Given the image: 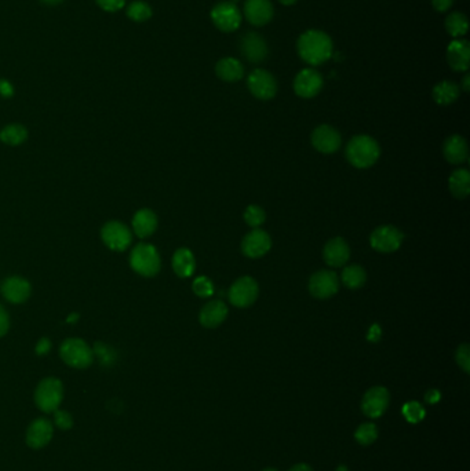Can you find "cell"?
I'll return each instance as SVG.
<instances>
[{"label":"cell","instance_id":"9a60e30c","mask_svg":"<svg viewBox=\"0 0 470 471\" xmlns=\"http://www.w3.org/2000/svg\"><path fill=\"white\" fill-rule=\"evenodd\" d=\"M389 401H390V394L388 389L382 386H375V387H371L364 394L363 401H361V409L364 415L375 419V417L382 416L386 412L389 406Z\"/></svg>","mask_w":470,"mask_h":471},{"label":"cell","instance_id":"f546056e","mask_svg":"<svg viewBox=\"0 0 470 471\" xmlns=\"http://www.w3.org/2000/svg\"><path fill=\"white\" fill-rule=\"evenodd\" d=\"M467 28H469L467 17L460 12H454L448 14V17L445 19V30L448 35L455 39L465 36L467 32Z\"/></svg>","mask_w":470,"mask_h":471},{"label":"cell","instance_id":"f907efd6","mask_svg":"<svg viewBox=\"0 0 470 471\" xmlns=\"http://www.w3.org/2000/svg\"><path fill=\"white\" fill-rule=\"evenodd\" d=\"M78 317H79L78 314H72V316H71V317H69L67 321H68V323H72V321H74V320H76Z\"/></svg>","mask_w":470,"mask_h":471},{"label":"cell","instance_id":"681fc988","mask_svg":"<svg viewBox=\"0 0 470 471\" xmlns=\"http://www.w3.org/2000/svg\"><path fill=\"white\" fill-rule=\"evenodd\" d=\"M279 2H280V3H283V5H286V6H291V5L297 3L298 0H279Z\"/></svg>","mask_w":470,"mask_h":471},{"label":"cell","instance_id":"ac0fdd59","mask_svg":"<svg viewBox=\"0 0 470 471\" xmlns=\"http://www.w3.org/2000/svg\"><path fill=\"white\" fill-rule=\"evenodd\" d=\"M54 434L53 423L46 417L35 419L27 431V444L32 449H41L46 446Z\"/></svg>","mask_w":470,"mask_h":471},{"label":"cell","instance_id":"7dc6e473","mask_svg":"<svg viewBox=\"0 0 470 471\" xmlns=\"http://www.w3.org/2000/svg\"><path fill=\"white\" fill-rule=\"evenodd\" d=\"M462 89H463V91H469L470 90V76L469 75H465V78H463V80H462Z\"/></svg>","mask_w":470,"mask_h":471},{"label":"cell","instance_id":"5b68a950","mask_svg":"<svg viewBox=\"0 0 470 471\" xmlns=\"http://www.w3.org/2000/svg\"><path fill=\"white\" fill-rule=\"evenodd\" d=\"M60 356L67 365L78 369H85L93 363V350L83 339L78 338L64 341L60 347Z\"/></svg>","mask_w":470,"mask_h":471},{"label":"cell","instance_id":"52a82bcc","mask_svg":"<svg viewBox=\"0 0 470 471\" xmlns=\"http://www.w3.org/2000/svg\"><path fill=\"white\" fill-rule=\"evenodd\" d=\"M403 240L404 234L392 225H382L377 227L370 236L371 247L382 254H390L397 251Z\"/></svg>","mask_w":470,"mask_h":471},{"label":"cell","instance_id":"44dd1931","mask_svg":"<svg viewBox=\"0 0 470 471\" xmlns=\"http://www.w3.org/2000/svg\"><path fill=\"white\" fill-rule=\"evenodd\" d=\"M2 294L6 301L12 303H24L31 295V284L19 276L9 277L2 284Z\"/></svg>","mask_w":470,"mask_h":471},{"label":"cell","instance_id":"7bdbcfd3","mask_svg":"<svg viewBox=\"0 0 470 471\" xmlns=\"http://www.w3.org/2000/svg\"><path fill=\"white\" fill-rule=\"evenodd\" d=\"M50 349H52V342L47 338H43L39 341V343L36 346V353L43 356V354H47L50 352Z\"/></svg>","mask_w":470,"mask_h":471},{"label":"cell","instance_id":"d4e9b609","mask_svg":"<svg viewBox=\"0 0 470 471\" xmlns=\"http://www.w3.org/2000/svg\"><path fill=\"white\" fill-rule=\"evenodd\" d=\"M215 75L223 82H238L245 76V68L239 60L226 57L216 62Z\"/></svg>","mask_w":470,"mask_h":471},{"label":"cell","instance_id":"f5cc1de1","mask_svg":"<svg viewBox=\"0 0 470 471\" xmlns=\"http://www.w3.org/2000/svg\"><path fill=\"white\" fill-rule=\"evenodd\" d=\"M264 471H278L276 468H267V470H264Z\"/></svg>","mask_w":470,"mask_h":471},{"label":"cell","instance_id":"b9f144b4","mask_svg":"<svg viewBox=\"0 0 470 471\" xmlns=\"http://www.w3.org/2000/svg\"><path fill=\"white\" fill-rule=\"evenodd\" d=\"M432 5H433L436 12L445 13L452 8L454 0H432Z\"/></svg>","mask_w":470,"mask_h":471},{"label":"cell","instance_id":"ba28073f","mask_svg":"<svg viewBox=\"0 0 470 471\" xmlns=\"http://www.w3.org/2000/svg\"><path fill=\"white\" fill-rule=\"evenodd\" d=\"M101 238L109 250L118 253L127 250L133 242L131 230L119 220L105 223L101 230Z\"/></svg>","mask_w":470,"mask_h":471},{"label":"cell","instance_id":"277c9868","mask_svg":"<svg viewBox=\"0 0 470 471\" xmlns=\"http://www.w3.org/2000/svg\"><path fill=\"white\" fill-rule=\"evenodd\" d=\"M63 398L64 386L57 378H46L36 387L35 402L38 408L46 413L57 411L63 402Z\"/></svg>","mask_w":470,"mask_h":471},{"label":"cell","instance_id":"cb8c5ba5","mask_svg":"<svg viewBox=\"0 0 470 471\" xmlns=\"http://www.w3.org/2000/svg\"><path fill=\"white\" fill-rule=\"evenodd\" d=\"M156 227H157V216L149 208L139 209L133 218L134 233L141 239L149 238L150 234L155 233Z\"/></svg>","mask_w":470,"mask_h":471},{"label":"cell","instance_id":"ffe728a7","mask_svg":"<svg viewBox=\"0 0 470 471\" xmlns=\"http://www.w3.org/2000/svg\"><path fill=\"white\" fill-rule=\"evenodd\" d=\"M470 46L466 41L456 39L447 47V62L455 72H465L469 69Z\"/></svg>","mask_w":470,"mask_h":471},{"label":"cell","instance_id":"ab89813d","mask_svg":"<svg viewBox=\"0 0 470 471\" xmlns=\"http://www.w3.org/2000/svg\"><path fill=\"white\" fill-rule=\"evenodd\" d=\"M10 327V317L6 312V309L0 305V338L5 336Z\"/></svg>","mask_w":470,"mask_h":471},{"label":"cell","instance_id":"816d5d0a","mask_svg":"<svg viewBox=\"0 0 470 471\" xmlns=\"http://www.w3.org/2000/svg\"><path fill=\"white\" fill-rule=\"evenodd\" d=\"M337 471H349V470H348L345 466H339V467L337 468Z\"/></svg>","mask_w":470,"mask_h":471},{"label":"cell","instance_id":"c3c4849f","mask_svg":"<svg viewBox=\"0 0 470 471\" xmlns=\"http://www.w3.org/2000/svg\"><path fill=\"white\" fill-rule=\"evenodd\" d=\"M42 2H43V3H46V5H52V6H54V5H58V3H61L63 0H42Z\"/></svg>","mask_w":470,"mask_h":471},{"label":"cell","instance_id":"5bb4252c","mask_svg":"<svg viewBox=\"0 0 470 471\" xmlns=\"http://www.w3.org/2000/svg\"><path fill=\"white\" fill-rule=\"evenodd\" d=\"M324 80L320 72L313 68H306L301 71L294 80V91L301 98H313L323 89Z\"/></svg>","mask_w":470,"mask_h":471},{"label":"cell","instance_id":"4316f807","mask_svg":"<svg viewBox=\"0 0 470 471\" xmlns=\"http://www.w3.org/2000/svg\"><path fill=\"white\" fill-rule=\"evenodd\" d=\"M448 187L454 197L466 198L470 193V172L466 168L455 170L449 175Z\"/></svg>","mask_w":470,"mask_h":471},{"label":"cell","instance_id":"8fae6325","mask_svg":"<svg viewBox=\"0 0 470 471\" xmlns=\"http://www.w3.org/2000/svg\"><path fill=\"white\" fill-rule=\"evenodd\" d=\"M339 291V279L333 271H319L309 280V292L317 299H328Z\"/></svg>","mask_w":470,"mask_h":471},{"label":"cell","instance_id":"8d00e7d4","mask_svg":"<svg viewBox=\"0 0 470 471\" xmlns=\"http://www.w3.org/2000/svg\"><path fill=\"white\" fill-rule=\"evenodd\" d=\"M455 360L466 374L470 372V347L467 343H463L456 349Z\"/></svg>","mask_w":470,"mask_h":471},{"label":"cell","instance_id":"836d02e7","mask_svg":"<svg viewBox=\"0 0 470 471\" xmlns=\"http://www.w3.org/2000/svg\"><path fill=\"white\" fill-rule=\"evenodd\" d=\"M267 219V214L264 211V208H261L260 205H256V204H251L246 208L245 211V220L249 226L257 229L260 227Z\"/></svg>","mask_w":470,"mask_h":471},{"label":"cell","instance_id":"1f68e13d","mask_svg":"<svg viewBox=\"0 0 470 471\" xmlns=\"http://www.w3.org/2000/svg\"><path fill=\"white\" fill-rule=\"evenodd\" d=\"M127 17L135 23H145L152 17V8L142 0H135L127 9Z\"/></svg>","mask_w":470,"mask_h":471},{"label":"cell","instance_id":"74e56055","mask_svg":"<svg viewBox=\"0 0 470 471\" xmlns=\"http://www.w3.org/2000/svg\"><path fill=\"white\" fill-rule=\"evenodd\" d=\"M54 423L61 430H69L74 426V419L71 413L57 409L54 411Z\"/></svg>","mask_w":470,"mask_h":471},{"label":"cell","instance_id":"f35d334b","mask_svg":"<svg viewBox=\"0 0 470 471\" xmlns=\"http://www.w3.org/2000/svg\"><path fill=\"white\" fill-rule=\"evenodd\" d=\"M96 2L102 10L108 13H116L123 9L126 0H96Z\"/></svg>","mask_w":470,"mask_h":471},{"label":"cell","instance_id":"e0dca14e","mask_svg":"<svg viewBox=\"0 0 470 471\" xmlns=\"http://www.w3.org/2000/svg\"><path fill=\"white\" fill-rule=\"evenodd\" d=\"M245 17L254 27H264L273 19V5L271 0H246Z\"/></svg>","mask_w":470,"mask_h":471},{"label":"cell","instance_id":"9c48e42d","mask_svg":"<svg viewBox=\"0 0 470 471\" xmlns=\"http://www.w3.org/2000/svg\"><path fill=\"white\" fill-rule=\"evenodd\" d=\"M211 20L221 32H234L242 24V14L234 2H221L212 8Z\"/></svg>","mask_w":470,"mask_h":471},{"label":"cell","instance_id":"f1b7e54d","mask_svg":"<svg viewBox=\"0 0 470 471\" xmlns=\"http://www.w3.org/2000/svg\"><path fill=\"white\" fill-rule=\"evenodd\" d=\"M341 280L346 288L359 290L366 284L367 273L359 265H349V266L344 268L342 275H341Z\"/></svg>","mask_w":470,"mask_h":471},{"label":"cell","instance_id":"d590c367","mask_svg":"<svg viewBox=\"0 0 470 471\" xmlns=\"http://www.w3.org/2000/svg\"><path fill=\"white\" fill-rule=\"evenodd\" d=\"M192 290L199 298H210L214 294V284L208 277L200 276L193 280Z\"/></svg>","mask_w":470,"mask_h":471},{"label":"cell","instance_id":"2e32d148","mask_svg":"<svg viewBox=\"0 0 470 471\" xmlns=\"http://www.w3.org/2000/svg\"><path fill=\"white\" fill-rule=\"evenodd\" d=\"M313 148L324 154L335 153L341 148V134L331 126L322 124L313 130L311 137Z\"/></svg>","mask_w":470,"mask_h":471},{"label":"cell","instance_id":"60d3db41","mask_svg":"<svg viewBox=\"0 0 470 471\" xmlns=\"http://www.w3.org/2000/svg\"><path fill=\"white\" fill-rule=\"evenodd\" d=\"M0 95L3 98H10L14 95V87L6 79H0Z\"/></svg>","mask_w":470,"mask_h":471},{"label":"cell","instance_id":"bcb514c9","mask_svg":"<svg viewBox=\"0 0 470 471\" xmlns=\"http://www.w3.org/2000/svg\"><path fill=\"white\" fill-rule=\"evenodd\" d=\"M289 471H313L311 466L305 464V463H300V464H295L294 467H291Z\"/></svg>","mask_w":470,"mask_h":471},{"label":"cell","instance_id":"484cf974","mask_svg":"<svg viewBox=\"0 0 470 471\" xmlns=\"http://www.w3.org/2000/svg\"><path fill=\"white\" fill-rule=\"evenodd\" d=\"M172 269L181 279L190 277L196 269V261L192 251L188 249L177 250L172 257Z\"/></svg>","mask_w":470,"mask_h":471},{"label":"cell","instance_id":"83f0119b","mask_svg":"<svg viewBox=\"0 0 470 471\" xmlns=\"http://www.w3.org/2000/svg\"><path fill=\"white\" fill-rule=\"evenodd\" d=\"M459 86L449 80H443L433 87V100L438 105H451L459 98Z\"/></svg>","mask_w":470,"mask_h":471},{"label":"cell","instance_id":"e575fe53","mask_svg":"<svg viewBox=\"0 0 470 471\" xmlns=\"http://www.w3.org/2000/svg\"><path fill=\"white\" fill-rule=\"evenodd\" d=\"M403 415L407 419V422L410 423H419L421 420H423L426 411L425 408L416 402V401H410L403 406Z\"/></svg>","mask_w":470,"mask_h":471},{"label":"cell","instance_id":"8992f818","mask_svg":"<svg viewBox=\"0 0 470 471\" xmlns=\"http://www.w3.org/2000/svg\"><path fill=\"white\" fill-rule=\"evenodd\" d=\"M258 283L250 277V276H245L238 279L234 282L227 292V298L229 302L240 309H246L250 308L258 298Z\"/></svg>","mask_w":470,"mask_h":471},{"label":"cell","instance_id":"4fadbf2b","mask_svg":"<svg viewBox=\"0 0 470 471\" xmlns=\"http://www.w3.org/2000/svg\"><path fill=\"white\" fill-rule=\"evenodd\" d=\"M239 50L242 56L253 64H258L267 60L269 49L267 41L256 32H247L242 36L239 43Z\"/></svg>","mask_w":470,"mask_h":471},{"label":"cell","instance_id":"7a4b0ae2","mask_svg":"<svg viewBox=\"0 0 470 471\" xmlns=\"http://www.w3.org/2000/svg\"><path fill=\"white\" fill-rule=\"evenodd\" d=\"M346 159L348 161L360 170L372 167L379 156L381 148L378 142L370 135H355L346 145Z\"/></svg>","mask_w":470,"mask_h":471},{"label":"cell","instance_id":"30bf717a","mask_svg":"<svg viewBox=\"0 0 470 471\" xmlns=\"http://www.w3.org/2000/svg\"><path fill=\"white\" fill-rule=\"evenodd\" d=\"M247 86L250 93L261 101L272 100L278 93L275 76L265 69H254L247 78Z\"/></svg>","mask_w":470,"mask_h":471},{"label":"cell","instance_id":"d6986e66","mask_svg":"<svg viewBox=\"0 0 470 471\" xmlns=\"http://www.w3.org/2000/svg\"><path fill=\"white\" fill-rule=\"evenodd\" d=\"M323 258L330 268H342L350 258V249L342 238H334L324 246Z\"/></svg>","mask_w":470,"mask_h":471},{"label":"cell","instance_id":"4dcf8cb0","mask_svg":"<svg viewBox=\"0 0 470 471\" xmlns=\"http://www.w3.org/2000/svg\"><path fill=\"white\" fill-rule=\"evenodd\" d=\"M28 138V131L21 124H9L0 131V139L8 145H20Z\"/></svg>","mask_w":470,"mask_h":471},{"label":"cell","instance_id":"f6af8a7d","mask_svg":"<svg viewBox=\"0 0 470 471\" xmlns=\"http://www.w3.org/2000/svg\"><path fill=\"white\" fill-rule=\"evenodd\" d=\"M440 398H441L440 391H438V390H434V389L429 390V391L425 394V400H426V402H429V404H436V402L440 401Z\"/></svg>","mask_w":470,"mask_h":471},{"label":"cell","instance_id":"7c38bea8","mask_svg":"<svg viewBox=\"0 0 470 471\" xmlns=\"http://www.w3.org/2000/svg\"><path fill=\"white\" fill-rule=\"evenodd\" d=\"M271 249H272L271 236L260 227L249 231L242 242L243 254L251 260L262 258L264 255L269 253Z\"/></svg>","mask_w":470,"mask_h":471},{"label":"cell","instance_id":"ee69618b","mask_svg":"<svg viewBox=\"0 0 470 471\" xmlns=\"http://www.w3.org/2000/svg\"><path fill=\"white\" fill-rule=\"evenodd\" d=\"M381 336H382V331H381L379 325H378V324H374V325L370 328V331H368L367 339H368L370 342H378V341L381 339Z\"/></svg>","mask_w":470,"mask_h":471},{"label":"cell","instance_id":"d6a6232c","mask_svg":"<svg viewBox=\"0 0 470 471\" xmlns=\"http://www.w3.org/2000/svg\"><path fill=\"white\" fill-rule=\"evenodd\" d=\"M355 438L360 445H371L378 438L377 426L372 423H364L359 426L355 433Z\"/></svg>","mask_w":470,"mask_h":471},{"label":"cell","instance_id":"603a6c76","mask_svg":"<svg viewBox=\"0 0 470 471\" xmlns=\"http://www.w3.org/2000/svg\"><path fill=\"white\" fill-rule=\"evenodd\" d=\"M444 159L451 164H463L469 157L467 142L460 135H451L445 139L443 145Z\"/></svg>","mask_w":470,"mask_h":471},{"label":"cell","instance_id":"6da1fadb","mask_svg":"<svg viewBox=\"0 0 470 471\" xmlns=\"http://www.w3.org/2000/svg\"><path fill=\"white\" fill-rule=\"evenodd\" d=\"M297 50L300 57L306 64L317 67L331 58L334 46L331 38L326 32L311 30L300 36L297 42Z\"/></svg>","mask_w":470,"mask_h":471},{"label":"cell","instance_id":"3957f363","mask_svg":"<svg viewBox=\"0 0 470 471\" xmlns=\"http://www.w3.org/2000/svg\"><path fill=\"white\" fill-rule=\"evenodd\" d=\"M130 265L135 273L144 277H153L159 273L161 261L157 250L152 244L142 243L131 251Z\"/></svg>","mask_w":470,"mask_h":471},{"label":"cell","instance_id":"7402d4cb","mask_svg":"<svg viewBox=\"0 0 470 471\" xmlns=\"http://www.w3.org/2000/svg\"><path fill=\"white\" fill-rule=\"evenodd\" d=\"M227 313V306L222 301H211L201 308L199 321L204 328H216L226 320Z\"/></svg>","mask_w":470,"mask_h":471}]
</instances>
